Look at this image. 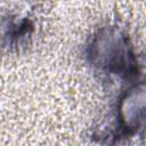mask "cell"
<instances>
[{"mask_svg": "<svg viewBox=\"0 0 146 146\" xmlns=\"http://www.w3.org/2000/svg\"><path fill=\"white\" fill-rule=\"evenodd\" d=\"M144 90H132L121 103L120 117L127 132H135L141 124L144 119Z\"/></svg>", "mask_w": 146, "mask_h": 146, "instance_id": "cell-2", "label": "cell"}, {"mask_svg": "<svg viewBox=\"0 0 146 146\" xmlns=\"http://www.w3.org/2000/svg\"><path fill=\"white\" fill-rule=\"evenodd\" d=\"M128 46V40L123 34L111 30L96 41L92 54L102 67L112 72H130L136 67V62Z\"/></svg>", "mask_w": 146, "mask_h": 146, "instance_id": "cell-1", "label": "cell"}]
</instances>
